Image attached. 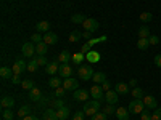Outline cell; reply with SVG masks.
Segmentation results:
<instances>
[{"label": "cell", "mask_w": 161, "mask_h": 120, "mask_svg": "<svg viewBox=\"0 0 161 120\" xmlns=\"http://www.w3.org/2000/svg\"><path fill=\"white\" fill-rule=\"evenodd\" d=\"M82 111L86 112V115H90V117L95 115L97 112H100V101H97V99H89V101H86Z\"/></svg>", "instance_id": "1"}, {"label": "cell", "mask_w": 161, "mask_h": 120, "mask_svg": "<svg viewBox=\"0 0 161 120\" xmlns=\"http://www.w3.org/2000/svg\"><path fill=\"white\" fill-rule=\"evenodd\" d=\"M93 69H92V66H89V64H84V66H79V69H77V75H79V78L80 80H92V77H93Z\"/></svg>", "instance_id": "2"}, {"label": "cell", "mask_w": 161, "mask_h": 120, "mask_svg": "<svg viewBox=\"0 0 161 120\" xmlns=\"http://www.w3.org/2000/svg\"><path fill=\"white\" fill-rule=\"evenodd\" d=\"M127 109H129L130 114H137V115H139V114H142L147 108H145V104H143L142 99H132Z\"/></svg>", "instance_id": "3"}, {"label": "cell", "mask_w": 161, "mask_h": 120, "mask_svg": "<svg viewBox=\"0 0 161 120\" xmlns=\"http://www.w3.org/2000/svg\"><path fill=\"white\" fill-rule=\"evenodd\" d=\"M11 69H13V74H15V75H21L24 69H28V64L23 61V58H16L15 64L11 66Z\"/></svg>", "instance_id": "4"}, {"label": "cell", "mask_w": 161, "mask_h": 120, "mask_svg": "<svg viewBox=\"0 0 161 120\" xmlns=\"http://www.w3.org/2000/svg\"><path fill=\"white\" fill-rule=\"evenodd\" d=\"M90 95H92L93 99H97V101H103V99H105L103 88H102V85H98V83H95V85L90 88Z\"/></svg>", "instance_id": "5"}, {"label": "cell", "mask_w": 161, "mask_h": 120, "mask_svg": "<svg viewBox=\"0 0 161 120\" xmlns=\"http://www.w3.org/2000/svg\"><path fill=\"white\" fill-rule=\"evenodd\" d=\"M84 29L86 31H89V32H95L98 28H100V22L97 21V19H93V18H86V21H84Z\"/></svg>", "instance_id": "6"}, {"label": "cell", "mask_w": 161, "mask_h": 120, "mask_svg": "<svg viewBox=\"0 0 161 120\" xmlns=\"http://www.w3.org/2000/svg\"><path fill=\"white\" fill-rule=\"evenodd\" d=\"M23 56L24 58H32L34 53H36V45L32 42H28V43H23Z\"/></svg>", "instance_id": "7"}, {"label": "cell", "mask_w": 161, "mask_h": 120, "mask_svg": "<svg viewBox=\"0 0 161 120\" xmlns=\"http://www.w3.org/2000/svg\"><path fill=\"white\" fill-rule=\"evenodd\" d=\"M73 72H74V69L71 68L69 64H60L58 74L61 75V78H69V77H73Z\"/></svg>", "instance_id": "8"}, {"label": "cell", "mask_w": 161, "mask_h": 120, "mask_svg": "<svg viewBox=\"0 0 161 120\" xmlns=\"http://www.w3.org/2000/svg\"><path fill=\"white\" fill-rule=\"evenodd\" d=\"M89 95H90V91H87V90H82V88L74 90V99L76 101L86 102V101H89Z\"/></svg>", "instance_id": "9"}, {"label": "cell", "mask_w": 161, "mask_h": 120, "mask_svg": "<svg viewBox=\"0 0 161 120\" xmlns=\"http://www.w3.org/2000/svg\"><path fill=\"white\" fill-rule=\"evenodd\" d=\"M77 87H79V83H77V78H74V77H69V78H64L63 80V88L66 90V91H69V90H77Z\"/></svg>", "instance_id": "10"}, {"label": "cell", "mask_w": 161, "mask_h": 120, "mask_svg": "<svg viewBox=\"0 0 161 120\" xmlns=\"http://www.w3.org/2000/svg\"><path fill=\"white\" fill-rule=\"evenodd\" d=\"M119 95H118V91L116 90H110V91H106L105 93V101H106V104H116L118 101H119V98H118Z\"/></svg>", "instance_id": "11"}, {"label": "cell", "mask_w": 161, "mask_h": 120, "mask_svg": "<svg viewBox=\"0 0 161 120\" xmlns=\"http://www.w3.org/2000/svg\"><path fill=\"white\" fill-rule=\"evenodd\" d=\"M58 69H60V61H50L47 66H45V72L48 74V75H55V74H58Z\"/></svg>", "instance_id": "12"}, {"label": "cell", "mask_w": 161, "mask_h": 120, "mask_svg": "<svg viewBox=\"0 0 161 120\" xmlns=\"http://www.w3.org/2000/svg\"><path fill=\"white\" fill-rule=\"evenodd\" d=\"M142 101H143V104H145V108L150 109V111H155V109L158 108V102H156V99H155L153 96H143Z\"/></svg>", "instance_id": "13"}, {"label": "cell", "mask_w": 161, "mask_h": 120, "mask_svg": "<svg viewBox=\"0 0 161 120\" xmlns=\"http://www.w3.org/2000/svg\"><path fill=\"white\" fill-rule=\"evenodd\" d=\"M86 61H89L90 64L100 62V53H98L97 50H90L87 55H86Z\"/></svg>", "instance_id": "14"}, {"label": "cell", "mask_w": 161, "mask_h": 120, "mask_svg": "<svg viewBox=\"0 0 161 120\" xmlns=\"http://www.w3.org/2000/svg\"><path fill=\"white\" fill-rule=\"evenodd\" d=\"M44 42L47 43V45H55L57 42H58V35L55 34V32H45L44 34Z\"/></svg>", "instance_id": "15"}, {"label": "cell", "mask_w": 161, "mask_h": 120, "mask_svg": "<svg viewBox=\"0 0 161 120\" xmlns=\"http://www.w3.org/2000/svg\"><path fill=\"white\" fill-rule=\"evenodd\" d=\"M29 99L34 101V102H40V99H42V91L37 87H34L32 90H29Z\"/></svg>", "instance_id": "16"}, {"label": "cell", "mask_w": 161, "mask_h": 120, "mask_svg": "<svg viewBox=\"0 0 161 120\" xmlns=\"http://www.w3.org/2000/svg\"><path fill=\"white\" fill-rule=\"evenodd\" d=\"M116 117L119 118V120H129V109H126V108H118L116 109Z\"/></svg>", "instance_id": "17"}, {"label": "cell", "mask_w": 161, "mask_h": 120, "mask_svg": "<svg viewBox=\"0 0 161 120\" xmlns=\"http://www.w3.org/2000/svg\"><path fill=\"white\" fill-rule=\"evenodd\" d=\"M36 31L37 32H48L50 31V22L48 21H39L37 24H36Z\"/></svg>", "instance_id": "18"}, {"label": "cell", "mask_w": 161, "mask_h": 120, "mask_svg": "<svg viewBox=\"0 0 161 120\" xmlns=\"http://www.w3.org/2000/svg\"><path fill=\"white\" fill-rule=\"evenodd\" d=\"M47 50H48V45H47L45 42H39V43H36V53H37L39 56H45Z\"/></svg>", "instance_id": "19"}, {"label": "cell", "mask_w": 161, "mask_h": 120, "mask_svg": "<svg viewBox=\"0 0 161 120\" xmlns=\"http://www.w3.org/2000/svg\"><path fill=\"white\" fill-rule=\"evenodd\" d=\"M13 104H15V99H13L11 96H3L2 101H0V106H2L3 109H11Z\"/></svg>", "instance_id": "20"}, {"label": "cell", "mask_w": 161, "mask_h": 120, "mask_svg": "<svg viewBox=\"0 0 161 120\" xmlns=\"http://www.w3.org/2000/svg\"><path fill=\"white\" fill-rule=\"evenodd\" d=\"M71 56H73V55H71L68 50H63V51L60 53V56H58V61H61V64H69Z\"/></svg>", "instance_id": "21"}, {"label": "cell", "mask_w": 161, "mask_h": 120, "mask_svg": "<svg viewBox=\"0 0 161 120\" xmlns=\"http://www.w3.org/2000/svg\"><path fill=\"white\" fill-rule=\"evenodd\" d=\"M114 90L118 91V95H127V93H129V83H123V82H119V83H116Z\"/></svg>", "instance_id": "22"}, {"label": "cell", "mask_w": 161, "mask_h": 120, "mask_svg": "<svg viewBox=\"0 0 161 120\" xmlns=\"http://www.w3.org/2000/svg\"><path fill=\"white\" fill-rule=\"evenodd\" d=\"M69 108H66V106H64V108H61V109H57V117H58V120H66V118H68L69 117Z\"/></svg>", "instance_id": "23"}, {"label": "cell", "mask_w": 161, "mask_h": 120, "mask_svg": "<svg viewBox=\"0 0 161 120\" xmlns=\"http://www.w3.org/2000/svg\"><path fill=\"white\" fill-rule=\"evenodd\" d=\"M48 87L53 88V90H57V88L63 87V83H61V77H55V75H53V77L48 80Z\"/></svg>", "instance_id": "24"}, {"label": "cell", "mask_w": 161, "mask_h": 120, "mask_svg": "<svg viewBox=\"0 0 161 120\" xmlns=\"http://www.w3.org/2000/svg\"><path fill=\"white\" fill-rule=\"evenodd\" d=\"M44 120H58V117H57V109H45V112H44Z\"/></svg>", "instance_id": "25"}, {"label": "cell", "mask_w": 161, "mask_h": 120, "mask_svg": "<svg viewBox=\"0 0 161 120\" xmlns=\"http://www.w3.org/2000/svg\"><path fill=\"white\" fill-rule=\"evenodd\" d=\"M152 34H150V29H148V26L143 24L139 28V38H148Z\"/></svg>", "instance_id": "26"}, {"label": "cell", "mask_w": 161, "mask_h": 120, "mask_svg": "<svg viewBox=\"0 0 161 120\" xmlns=\"http://www.w3.org/2000/svg\"><path fill=\"white\" fill-rule=\"evenodd\" d=\"M13 75H15V74H13V69H11V68H7V66H3V68L0 69V77H2V78H11Z\"/></svg>", "instance_id": "27"}, {"label": "cell", "mask_w": 161, "mask_h": 120, "mask_svg": "<svg viewBox=\"0 0 161 120\" xmlns=\"http://www.w3.org/2000/svg\"><path fill=\"white\" fill-rule=\"evenodd\" d=\"M92 80H93L95 83L102 85L105 80H106V74H105V72H95V74H93V77H92Z\"/></svg>", "instance_id": "28"}, {"label": "cell", "mask_w": 161, "mask_h": 120, "mask_svg": "<svg viewBox=\"0 0 161 120\" xmlns=\"http://www.w3.org/2000/svg\"><path fill=\"white\" fill-rule=\"evenodd\" d=\"M86 59V56L82 55V53H74V55L71 56V61L76 64V66H82V61Z\"/></svg>", "instance_id": "29"}, {"label": "cell", "mask_w": 161, "mask_h": 120, "mask_svg": "<svg viewBox=\"0 0 161 120\" xmlns=\"http://www.w3.org/2000/svg\"><path fill=\"white\" fill-rule=\"evenodd\" d=\"M29 112H31V108H29L28 104H24V106H21L19 111H18V117L19 118H24L26 115H29Z\"/></svg>", "instance_id": "30"}, {"label": "cell", "mask_w": 161, "mask_h": 120, "mask_svg": "<svg viewBox=\"0 0 161 120\" xmlns=\"http://www.w3.org/2000/svg\"><path fill=\"white\" fill-rule=\"evenodd\" d=\"M139 19H140L142 22H150V21L153 19V15H152L150 11H143V13H140Z\"/></svg>", "instance_id": "31"}, {"label": "cell", "mask_w": 161, "mask_h": 120, "mask_svg": "<svg viewBox=\"0 0 161 120\" xmlns=\"http://www.w3.org/2000/svg\"><path fill=\"white\" fill-rule=\"evenodd\" d=\"M132 96H134V99H142L143 98V90L140 87L132 88Z\"/></svg>", "instance_id": "32"}, {"label": "cell", "mask_w": 161, "mask_h": 120, "mask_svg": "<svg viewBox=\"0 0 161 120\" xmlns=\"http://www.w3.org/2000/svg\"><path fill=\"white\" fill-rule=\"evenodd\" d=\"M71 21H73L74 24H84L86 18H84V15H80V13H76V15L71 16Z\"/></svg>", "instance_id": "33"}, {"label": "cell", "mask_w": 161, "mask_h": 120, "mask_svg": "<svg viewBox=\"0 0 161 120\" xmlns=\"http://www.w3.org/2000/svg\"><path fill=\"white\" fill-rule=\"evenodd\" d=\"M137 47H139L140 50H147V48L150 47L148 38H139V40H137Z\"/></svg>", "instance_id": "34"}, {"label": "cell", "mask_w": 161, "mask_h": 120, "mask_svg": "<svg viewBox=\"0 0 161 120\" xmlns=\"http://www.w3.org/2000/svg\"><path fill=\"white\" fill-rule=\"evenodd\" d=\"M52 106H53V109H61V108H64V101H63V98L52 99Z\"/></svg>", "instance_id": "35"}, {"label": "cell", "mask_w": 161, "mask_h": 120, "mask_svg": "<svg viewBox=\"0 0 161 120\" xmlns=\"http://www.w3.org/2000/svg\"><path fill=\"white\" fill-rule=\"evenodd\" d=\"M79 38H82V34H80L79 31H73L71 34H69V42H73V43H76Z\"/></svg>", "instance_id": "36"}, {"label": "cell", "mask_w": 161, "mask_h": 120, "mask_svg": "<svg viewBox=\"0 0 161 120\" xmlns=\"http://www.w3.org/2000/svg\"><path fill=\"white\" fill-rule=\"evenodd\" d=\"M13 117H15V112H13L11 109H3V112H2L3 120H13Z\"/></svg>", "instance_id": "37"}, {"label": "cell", "mask_w": 161, "mask_h": 120, "mask_svg": "<svg viewBox=\"0 0 161 120\" xmlns=\"http://www.w3.org/2000/svg\"><path fill=\"white\" fill-rule=\"evenodd\" d=\"M21 87L24 90H32L34 88V82H32L31 78H26V80H23V82H21Z\"/></svg>", "instance_id": "38"}, {"label": "cell", "mask_w": 161, "mask_h": 120, "mask_svg": "<svg viewBox=\"0 0 161 120\" xmlns=\"http://www.w3.org/2000/svg\"><path fill=\"white\" fill-rule=\"evenodd\" d=\"M37 68H39V64H37L36 58H34L32 61H29V62H28V71H29V72H36V71H37Z\"/></svg>", "instance_id": "39"}, {"label": "cell", "mask_w": 161, "mask_h": 120, "mask_svg": "<svg viewBox=\"0 0 161 120\" xmlns=\"http://www.w3.org/2000/svg\"><path fill=\"white\" fill-rule=\"evenodd\" d=\"M102 112H105L106 115H111L113 112H116V109H114V106H113V104H106L105 108H103V111H102Z\"/></svg>", "instance_id": "40"}, {"label": "cell", "mask_w": 161, "mask_h": 120, "mask_svg": "<svg viewBox=\"0 0 161 120\" xmlns=\"http://www.w3.org/2000/svg\"><path fill=\"white\" fill-rule=\"evenodd\" d=\"M152 114H153V112H150V109H145V111L140 114V120H152Z\"/></svg>", "instance_id": "41"}, {"label": "cell", "mask_w": 161, "mask_h": 120, "mask_svg": "<svg viewBox=\"0 0 161 120\" xmlns=\"http://www.w3.org/2000/svg\"><path fill=\"white\" fill-rule=\"evenodd\" d=\"M31 42H32V43L44 42V35H40V34H34V35H31Z\"/></svg>", "instance_id": "42"}, {"label": "cell", "mask_w": 161, "mask_h": 120, "mask_svg": "<svg viewBox=\"0 0 161 120\" xmlns=\"http://www.w3.org/2000/svg\"><path fill=\"white\" fill-rule=\"evenodd\" d=\"M106 117H108V115H106L105 112H97L95 115H92L90 120H106Z\"/></svg>", "instance_id": "43"}, {"label": "cell", "mask_w": 161, "mask_h": 120, "mask_svg": "<svg viewBox=\"0 0 161 120\" xmlns=\"http://www.w3.org/2000/svg\"><path fill=\"white\" fill-rule=\"evenodd\" d=\"M90 50H93V48H92V47H90V45H89V43L86 42V43H84L82 47H80V51H79V53H82V55L86 56V55H87V53H89Z\"/></svg>", "instance_id": "44"}, {"label": "cell", "mask_w": 161, "mask_h": 120, "mask_svg": "<svg viewBox=\"0 0 161 120\" xmlns=\"http://www.w3.org/2000/svg\"><path fill=\"white\" fill-rule=\"evenodd\" d=\"M84 117H86V112L84 111H79V112H74L73 120H84Z\"/></svg>", "instance_id": "45"}, {"label": "cell", "mask_w": 161, "mask_h": 120, "mask_svg": "<svg viewBox=\"0 0 161 120\" xmlns=\"http://www.w3.org/2000/svg\"><path fill=\"white\" fill-rule=\"evenodd\" d=\"M64 95H66V90H64L63 87H60V88L55 90V96H57V98H63Z\"/></svg>", "instance_id": "46"}, {"label": "cell", "mask_w": 161, "mask_h": 120, "mask_svg": "<svg viewBox=\"0 0 161 120\" xmlns=\"http://www.w3.org/2000/svg\"><path fill=\"white\" fill-rule=\"evenodd\" d=\"M36 61H37V64H39V66H47V64H48V61H47V58H45V56H37V58H36Z\"/></svg>", "instance_id": "47"}, {"label": "cell", "mask_w": 161, "mask_h": 120, "mask_svg": "<svg viewBox=\"0 0 161 120\" xmlns=\"http://www.w3.org/2000/svg\"><path fill=\"white\" fill-rule=\"evenodd\" d=\"M148 42H150V45H158L159 43V37L158 35H150L148 37Z\"/></svg>", "instance_id": "48"}, {"label": "cell", "mask_w": 161, "mask_h": 120, "mask_svg": "<svg viewBox=\"0 0 161 120\" xmlns=\"http://www.w3.org/2000/svg\"><path fill=\"white\" fill-rule=\"evenodd\" d=\"M102 88H103V91H105V93L111 90V85H110V82H108V80H105V82L102 83Z\"/></svg>", "instance_id": "49"}, {"label": "cell", "mask_w": 161, "mask_h": 120, "mask_svg": "<svg viewBox=\"0 0 161 120\" xmlns=\"http://www.w3.org/2000/svg\"><path fill=\"white\" fill-rule=\"evenodd\" d=\"M11 83H13V85L21 83V77H19V75H13V77H11Z\"/></svg>", "instance_id": "50"}, {"label": "cell", "mask_w": 161, "mask_h": 120, "mask_svg": "<svg viewBox=\"0 0 161 120\" xmlns=\"http://www.w3.org/2000/svg\"><path fill=\"white\" fill-rule=\"evenodd\" d=\"M153 61H155V66H156V68H161V55H156Z\"/></svg>", "instance_id": "51"}, {"label": "cell", "mask_w": 161, "mask_h": 120, "mask_svg": "<svg viewBox=\"0 0 161 120\" xmlns=\"http://www.w3.org/2000/svg\"><path fill=\"white\" fill-rule=\"evenodd\" d=\"M82 37H84L86 40H90V38H93V37H92V32H89V31H86V32L82 34Z\"/></svg>", "instance_id": "52"}, {"label": "cell", "mask_w": 161, "mask_h": 120, "mask_svg": "<svg viewBox=\"0 0 161 120\" xmlns=\"http://www.w3.org/2000/svg\"><path fill=\"white\" fill-rule=\"evenodd\" d=\"M21 120H39L36 115H32V114H29V115H26L24 118H21Z\"/></svg>", "instance_id": "53"}, {"label": "cell", "mask_w": 161, "mask_h": 120, "mask_svg": "<svg viewBox=\"0 0 161 120\" xmlns=\"http://www.w3.org/2000/svg\"><path fill=\"white\" fill-rule=\"evenodd\" d=\"M137 83H139L137 80H136V78H132L130 82H129V87H134V88H136V87H137Z\"/></svg>", "instance_id": "54"}, {"label": "cell", "mask_w": 161, "mask_h": 120, "mask_svg": "<svg viewBox=\"0 0 161 120\" xmlns=\"http://www.w3.org/2000/svg\"><path fill=\"white\" fill-rule=\"evenodd\" d=\"M153 114H155L158 118H161V109H159V108H156V109L153 111Z\"/></svg>", "instance_id": "55"}]
</instances>
